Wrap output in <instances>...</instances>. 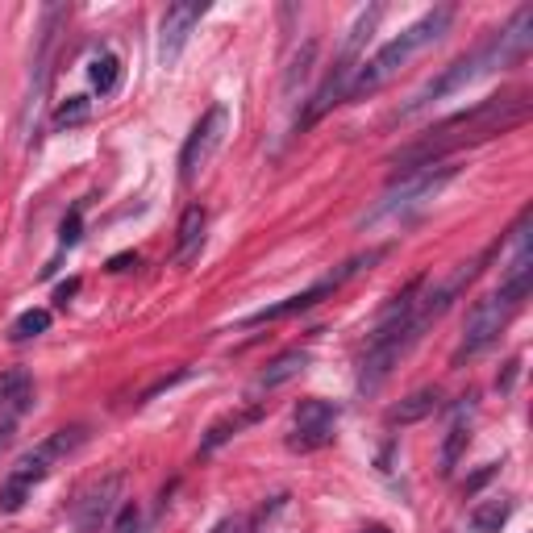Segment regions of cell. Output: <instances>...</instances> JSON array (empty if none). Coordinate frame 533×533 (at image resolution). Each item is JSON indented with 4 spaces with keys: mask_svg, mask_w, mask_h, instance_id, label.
<instances>
[{
    "mask_svg": "<svg viewBox=\"0 0 533 533\" xmlns=\"http://www.w3.org/2000/svg\"><path fill=\"white\" fill-rule=\"evenodd\" d=\"M525 117H529V100L521 92H513V96H488V100H479L475 109L438 121L434 130H429L425 138H417L413 146H404L400 155L392 159V167L400 175H413L421 167L446 163V155H454V150L488 142V138H496L504 130H513V125H521Z\"/></svg>",
    "mask_w": 533,
    "mask_h": 533,
    "instance_id": "cell-1",
    "label": "cell"
},
{
    "mask_svg": "<svg viewBox=\"0 0 533 533\" xmlns=\"http://www.w3.org/2000/svg\"><path fill=\"white\" fill-rule=\"evenodd\" d=\"M450 21H454V5H442V9H429L425 17H417L409 30H400L388 46H379L371 59H363V67L354 71V80H350V92L346 100H363L371 92L384 88L392 75H400V67L409 63L413 55H421L425 46H434L446 30H450Z\"/></svg>",
    "mask_w": 533,
    "mask_h": 533,
    "instance_id": "cell-2",
    "label": "cell"
},
{
    "mask_svg": "<svg viewBox=\"0 0 533 533\" xmlns=\"http://www.w3.org/2000/svg\"><path fill=\"white\" fill-rule=\"evenodd\" d=\"M529 292H533V271L504 275L492 296L475 300V309L467 313V325H463V338H459V346H454V367H459L463 359H471V354L488 350L500 338V329L509 325V317L529 300Z\"/></svg>",
    "mask_w": 533,
    "mask_h": 533,
    "instance_id": "cell-3",
    "label": "cell"
},
{
    "mask_svg": "<svg viewBox=\"0 0 533 533\" xmlns=\"http://www.w3.org/2000/svg\"><path fill=\"white\" fill-rule=\"evenodd\" d=\"M379 17H384V5H371V9H363L359 17H354V25H350V34H346V42H342V50H338L334 67H329V75L321 80V88H317V96L309 100V109H304V117L296 121L300 130H309L313 121H321L329 109L342 105V100H346L350 80H354V71L363 67V50H367V42H371V34H375Z\"/></svg>",
    "mask_w": 533,
    "mask_h": 533,
    "instance_id": "cell-4",
    "label": "cell"
},
{
    "mask_svg": "<svg viewBox=\"0 0 533 533\" xmlns=\"http://www.w3.org/2000/svg\"><path fill=\"white\" fill-rule=\"evenodd\" d=\"M75 446H84V425H71V429H55L46 442H38L30 454H21L17 467L9 471V479L0 484V513H17L25 500H30V492L42 484V479L55 471L59 459H67V454Z\"/></svg>",
    "mask_w": 533,
    "mask_h": 533,
    "instance_id": "cell-5",
    "label": "cell"
},
{
    "mask_svg": "<svg viewBox=\"0 0 533 533\" xmlns=\"http://www.w3.org/2000/svg\"><path fill=\"white\" fill-rule=\"evenodd\" d=\"M454 175H459V167H454V163H434V167H421V171H413V175H400V184L363 217V225L404 221V217L421 213L429 200H434V196L454 180Z\"/></svg>",
    "mask_w": 533,
    "mask_h": 533,
    "instance_id": "cell-6",
    "label": "cell"
},
{
    "mask_svg": "<svg viewBox=\"0 0 533 533\" xmlns=\"http://www.w3.org/2000/svg\"><path fill=\"white\" fill-rule=\"evenodd\" d=\"M492 71H500V59H496V50H492V42H484L479 50H471V55H463V59H454L442 75H434L409 105H404L400 113H396V121H409V117H417V113H425L429 105H438V100H446V96H454V92H463L467 84H475L479 75H492Z\"/></svg>",
    "mask_w": 533,
    "mask_h": 533,
    "instance_id": "cell-7",
    "label": "cell"
},
{
    "mask_svg": "<svg viewBox=\"0 0 533 533\" xmlns=\"http://www.w3.org/2000/svg\"><path fill=\"white\" fill-rule=\"evenodd\" d=\"M384 259V250H367V255H359V259H350L342 271H334V275H325V279H317V284L309 288V292H296V296H288V300H279V304H271V309H259V313H250L246 317V325H267V321H284V317H296V313H309L313 304H321L325 296H334L350 275H359L363 267H371V263H379Z\"/></svg>",
    "mask_w": 533,
    "mask_h": 533,
    "instance_id": "cell-8",
    "label": "cell"
},
{
    "mask_svg": "<svg viewBox=\"0 0 533 533\" xmlns=\"http://www.w3.org/2000/svg\"><path fill=\"white\" fill-rule=\"evenodd\" d=\"M225 125H230V109H225V105H213L205 117L192 125V134H188V142L180 150V180L184 184H196V175L209 167V159L217 155V146L225 138Z\"/></svg>",
    "mask_w": 533,
    "mask_h": 533,
    "instance_id": "cell-9",
    "label": "cell"
},
{
    "mask_svg": "<svg viewBox=\"0 0 533 533\" xmlns=\"http://www.w3.org/2000/svg\"><path fill=\"white\" fill-rule=\"evenodd\" d=\"M338 417H342V409H338L334 400H317V396L300 400L296 413H292V438H288V446L300 450V454L329 446V442H334Z\"/></svg>",
    "mask_w": 533,
    "mask_h": 533,
    "instance_id": "cell-10",
    "label": "cell"
},
{
    "mask_svg": "<svg viewBox=\"0 0 533 533\" xmlns=\"http://www.w3.org/2000/svg\"><path fill=\"white\" fill-rule=\"evenodd\" d=\"M205 13H209V0H184V5H171L163 13V25H159V63L163 67H171L175 59L184 55L192 25Z\"/></svg>",
    "mask_w": 533,
    "mask_h": 533,
    "instance_id": "cell-11",
    "label": "cell"
},
{
    "mask_svg": "<svg viewBox=\"0 0 533 533\" xmlns=\"http://www.w3.org/2000/svg\"><path fill=\"white\" fill-rule=\"evenodd\" d=\"M121 488H125V475H105L100 484H92L80 500H75V521H80L84 533H96L113 513H117V500H121Z\"/></svg>",
    "mask_w": 533,
    "mask_h": 533,
    "instance_id": "cell-12",
    "label": "cell"
},
{
    "mask_svg": "<svg viewBox=\"0 0 533 533\" xmlns=\"http://www.w3.org/2000/svg\"><path fill=\"white\" fill-rule=\"evenodd\" d=\"M205 230H209V213L200 205H188L184 217H180V230H175V263L180 267H192L200 259V250H205Z\"/></svg>",
    "mask_w": 533,
    "mask_h": 533,
    "instance_id": "cell-13",
    "label": "cell"
},
{
    "mask_svg": "<svg viewBox=\"0 0 533 533\" xmlns=\"http://www.w3.org/2000/svg\"><path fill=\"white\" fill-rule=\"evenodd\" d=\"M259 417H263V404H246V409H238V413H225L221 421H213V425H209L205 442H200V454H213L217 446H225L230 438H238L242 429H250Z\"/></svg>",
    "mask_w": 533,
    "mask_h": 533,
    "instance_id": "cell-14",
    "label": "cell"
},
{
    "mask_svg": "<svg viewBox=\"0 0 533 533\" xmlns=\"http://www.w3.org/2000/svg\"><path fill=\"white\" fill-rule=\"evenodd\" d=\"M442 409V392L438 388H417L413 396H404L400 404H392L388 409V425H417V421H425V417H434Z\"/></svg>",
    "mask_w": 533,
    "mask_h": 533,
    "instance_id": "cell-15",
    "label": "cell"
},
{
    "mask_svg": "<svg viewBox=\"0 0 533 533\" xmlns=\"http://www.w3.org/2000/svg\"><path fill=\"white\" fill-rule=\"evenodd\" d=\"M304 367H309V350L292 346V350H284V354H275V359L259 371L255 392H271V388H279V384H288V379H296Z\"/></svg>",
    "mask_w": 533,
    "mask_h": 533,
    "instance_id": "cell-16",
    "label": "cell"
},
{
    "mask_svg": "<svg viewBox=\"0 0 533 533\" xmlns=\"http://www.w3.org/2000/svg\"><path fill=\"white\" fill-rule=\"evenodd\" d=\"M467 404H459V413H454L450 429H446V442H442V475H450L459 467V459L467 454V442H471V400L475 396H463Z\"/></svg>",
    "mask_w": 533,
    "mask_h": 533,
    "instance_id": "cell-17",
    "label": "cell"
},
{
    "mask_svg": "<svg viewBox=\"0 0 533 533\" xmlns=\"http://www.w3.org/2000/svg\"><path fill=\"white\" fill-rule=\"evenodd\" d=\"M30 400H34V379L30 371H0V413H9V417H21L25 409H30Z\"/></svg>",
    "mask_w": 533,
    "mask_h": 533,
    "instance_id": "cell-18",
    "label": "cell"
},
{
    "mask_svg": "<svg viewBox=\"0 0 533 533\" xmlns=\"http://www.w3.org/2000/svg\"><path fill=\"white\" fill-rule=\"evenodd\" d=\"M513 517V500H484V504H475V513H471V525L479 529V533H500L504 529V521Z\"/></svg>",
    "mask_w": 533,
    "mask_h": 533,
    "instance_id": "cell-19",
    "label": "cell"
},
{
    "mask_svg": "<svg viewBox=\"0 0 533 533\" xmlns=\"http://www.w3.org/2000/svg\"><path fill=\"white\" fill-rule=\"evenodd\" d=\"M88 80H92V88H96L100 96H109V92L121 84V59L109 55V50H100V55L92 59V67H88Z\"/></svg>",
    "mask_w": 533,
    "mask_h": 533,
    "instance_id": "cell-20",
    "label": "cell"
},
{
    "mask_svg": "<svg viewBox=\"0 0 533 533\" xmlns=\"http://www.w3.org/2000/svg\"><path fill=\"white\" fill-rule=\"evenodd\" d=\"M313 59H317V42H304L300 50H296V59H292V67H288V75H284V92L292 96L304 80H309V71H313Z\"/></svg>",
    "mask_w": 533,
    "mask_h": 533,
    "instance_id": "cell-21",
    "label": "cell"
},
{
    "mask_svg": "<svg viewBox=\"0 0 533 533\" xmlns=\"http://www.w3.org/2000/svg\"><path fill=\"white\" fill-rule=\"evenodd\" d=\"M92 117V100L88 96H71L55 109V130H75V125H84Z\"/></svg>",
    "mask_w": 533,
    "mask_h": 533,
    "instance_id": "cell-22",
    "label": "cell"
},
{
    "mask_svg": "<svg viewBox=\"0 0 533 533\" xmlns=\"http://www.w3.org/2000/svg\"><path fill=\"white\" fill-rule=\"evenodd\" d=\"M46 329H50V313L46 309H30V313H21L13 321V342H30V338L46 334Z\"/></svg>",
    "mask_w": 533,
    "mask_h": 533,
    "instance_id": "cell-23",
    "label": "cell"
},
{
    "mask_svg": "<svg viewBox=\"0 0 533 533\" xmlns=\"http://www.w3.org/2000/svg\"><path fill=\"white\" fill-rule=\"evenodd\" d=\"M84 238V209H71L67 217H63V225H59V242L63 246H75Z\"/></svg>",
    "mask_w": 533,
    "mask_h": 533,
    "instance_id": "cell-24",
    "label": "cell"
},
{
    "mask_svg": "<svg viewBox=\"0 0 533 533\" xmlns=\"http://www.w3.org/2000/svg\"><path fill=\"white\" fill-rule=\"evenodd\" d=\"M192 371L184 367V371H171V375H163V379H155V384H150L146 392H142V404H150V400H155V396H163V392H171L175 384H184V379H188Z\"/></svg>",
    "mask_w": 533,
    "mask_h": 533,
    "instance_id": "cell-25",
    "label": "cell"
},
{
    "mask_svg": "<svg viewBox=\"0 0 533 533\" xmlns=\"http://www.w3.org/2000/svg\"><path fill=\"white\" fill-rule=\"evenodd\" d=\"M138 525H142L138 504H121V509H117V521H113V533H138Z\"/></svg>",
    "mask_w": 533,
    "mask_h": 533,
    "instance_id": "cell-26",
    "label": "cell"
},
{
    "mask_svg": "<svg viewBox=\"0 0 533 533\" xmlns=\"http://www.w3.org/2000/svg\"><path fill=\"white\" fill-rule=\"evenodd\" d=\"M213 533H246V521H242V517H225Z\"/></svg>",
    "mask_w": 533,
    "mask_h": 533,
    "instance_id": "cell-27",
    "label": "cell"
},
{
    "mask_svg": "<svg viewBox=\"0 0 533 533\" xmlns=\"http://www.w3.org/2000/svg\"><path fill=\"white\" fill-rule=\"evenodd\" d=\"M130 267H138V255H117V259H109V271H130Z\"/></svg>",
    "mask_w": 533,
    "mask_h": 533,
    "instance_id": "cell-28",
    "label": "cell"
},
{
    "mask_svg": "<svg viewBox=\"0 0 533 533\" xmlns=\"http://www.w3.org/2000/svg\"><path fill=\"white\" fill-rule=\"evenodd\" d=\"M13 446V421H5V425H0V454H5Z\"/></svg>",
    "mask_w": 533,
    "mask_h": 533,
    "instance_id": "cell-29",
    "label": "cell"
},
{
    "mask_svg": "<svg viewBox=\"0 0 533 533\" xmlns=\"http://www.w3.org/2000/svg\"><path fill=\"white\" fill-rule=\"evenodd\" d=\"M75 288H80V279H71V284H63V288H59V300H67V296H75Z\"/></svg>",
    "mask_w": 533,
    "mask_h": 533,
    "instance_id": "cell-30",
    "label": "cell"
},
{
    "mask_svg": "<svg viewBox=\"0 0 533 533\" xmlns=\"http://www.w3.org/2000/svg\"><path fill=\"white\" fill-rule=\"evenodd\" d=\"M363 533H392V529H384V525H367Z\"/></svg>",
    "mask_w": 533,
    "mask_h": 533,
    "instance_id": "cell-31",
    "label": "cell"
}]
</instances>
